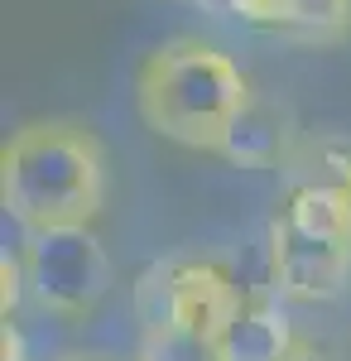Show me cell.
<instances>
[{
  "label": "cell",
  "instance_id": "5",
  "mask_svg": "<svg viewBox=\"0 0 351 361\" xmlns=\"http://www.w3.org/2000/svg\"><path fill=\"white\" fill-rule=\"evenodd\" d=\"M241 304V289L221 260H197V255H168L154 260L130 289L140 333L159 328H192V333H221L231 308Z\"/></svg>",
  "mask_w": 351,
  "mask_h": 361
},
{
  "label": "cell",
  "instance_id": "4",
  "mask_svg": "<svg viewBox=\"0 0 351 361\" xmlns=\"http://www.w3.org/2000/svg\"><path fill=\"white\" fill-rule=\"evenodd\" d=\"M20 284L44 313L82 318L111 294L116 265L92 226H39L20 246Z\"/></svg>",
  "mask_w": 351,
  "mask_h": 361
},
{
  "label": "cell",
  "instance_id": "6",
  "mask_svg": "<svg viewBox=\"0 0 351 361\" xmlns=\"http://www.w3.org/2000/svg\"><path fill=\"white\" fill-rule=\"evenodd\" d=\"M298 145V126H294V111L284 102H274L265 92H250L231 130L221 140V159H231L236 169H279Z\"/></svg>",
  "mask_w": 351,
  "mask_h": 361
},
{
  "label": "cell",
  "instance_id": "8",
  "mask_svg": "<svg viewBox=\"0 0 351 361\" xmlns=\"http://www.w3.org/2000/svg\"><path fill=\"white\" fill-rule=\"evenodd\" d=\"M260 29L294 44H337L351 34V0H265Z\"/></svg>",
  "mask_w": 351,
  "mask_h": 361
},
{
  "label": "cell",
  "instance_id": "7",
  "mask_svg": "<svg viewBox=\"0 0 351 361\" xmlns=\"http://www.w3.org/2000/svg\"><path fill=\"white\" fill-rule=\"evenodd\" d=\"M294 342V323L270 294H241V304L231 308V318L216 333V347L226 361H284Z\"/></svg>",
  "mask_w": 351,
  "mask_h": 361
},
{
  "label": "cell",
  "instance_id": "12",
  "mask_svg": "<svg viewBox=\"0 0 351 361\" xmlns=\"http://www.w3.org/2000/svg\"><path fill=\"white\" fill-rule=\"evenodd\" d=\"M337 183H342V197H347V217H351V164L342 169V178H337Z\"/></svg>",
  "mask_w": 351,
  "mask_h": 361
},
{
  "label": "cell",
  "instance_id": "2",
  "mask_svg": "<svg viewBox=\"0 0 351 361\" xmlns=\"http://www.w3.org/2000/svg\"><path fill=\"white\" fill-rule=\"evenodd\" d=\"M255 87L245 82L236 58L207 39H168L140 63L135 106L140 121L159 140L188 149H221L231 121L250 102Z\"/></svg>",
  "mask_w": 351,
  "mask_h": 361
},
{
  "label": "cell",
  "instance_id": "9",
  "mask_svg": "<svg viewBox=\"0 0 351 361\" xmlns=\"http://www.w3.org/2000/svg\"><path fill=\"white\" fill-rule=\"evenodd\" d=\"M135 361H226L212 333H192V328H159V333L140 337Z\"/></svg>",
  "mask_w": 351,
  "mask_h": 361
},
{
  "label": "cell",
  "instance_id": "10",
  "mask_svg": "<svg viewBox=\"0 0 351 361\" xmlns=\"http://www.w3.org/2000/svg\"><path fill=\"white\" fill-rule=\"evenodd\" d=\"M202 5L207 15H221V20H245V25L260 29V15H265V0H192Z\"/></svg>",
  "mask_w": 351,
  "mask_h": 361
},
{
  "label": "cell",
  "instance_id": "1",
  "mask_svg": "<svg viewBox=\"0 0 351 361\" xmlns=\"http://www.w3.org/2000/svg\"><path fill=\"white\" fill-rule=\"evenodd\" d=\"M5 217L39 226H87L106 202V149L78 121H29L0 149Z\"/></svg>",
  "mask_w": 351,
  "mask_h": 361
},
{
  "label": "cell",
  "instance_id": "13",
  "mask_svg": "<svg viewBox=\"0 0 351 361\" xmlns=\"http://www.w3.org/2000/svg\"><path fill=\"white\" fill-rule=\"evenodd\" d=\"M63 361H92V357H63Z\"/></svg>",
  "mask_w": 351,
  "mask_h": 361
},
{
  "label": "cell",
  "instance_id": "3",
  "mask_svg": "<svg viewBox=\"0 0 351 361\" xmlns=\"http://www.w3.org/2000/svg\"><path fill=\"white\" fill-rule=\"evenodd\" d=\"M270 279L284 299L323 304L351 279V217L342 183H298L270 222Z\"/></svg>",
  "mask_w": 351,
  "mask_h": 361
},
{
  "label": "cell",
  "instance_id": "11",
  "mask_svg": "<svg viewBox=\"0 0 351 361\" xmlns=\"http://www.w3.org/2000/svg\"><path fill=\"white\" fill-rule=\"evenodd\" d=\"M284 361H332V357H327V352L318 347V342H308V337H298V342H294V352H289Z\"/></svg>",
  "mask_w": 351,
  "mask_h": 361
}]
</instances>
